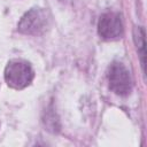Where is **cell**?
<instances>
[{
    "label": "cell",
    "mask_w": 147,
    "mask_h": 147,
    "mask_svg": "<svg viewBox=\"0 0 147 147\" xmlns=\"http://www.w3.org/2000/svg\"><path fill=\"white\" fill-rule=\"evenodd\" d=\"M33 79V70L31 65L23 60H11L5 69V80L11 88L22 90L26 87Z\"/></svg>",
    "instance_id": "1"
},
{
    "label": "cell",
    "mask_w": 147,
    "mask_h": 147,
    "mask_svg": "<svg viewBox=\"0 0 147 147\" xmlns=\"http://www.w3.org/2000/svg\"><path fill=\"white\" fill-rule=\"evenodd\" d=\"M48 24L47 13L40 8L30 9L21 18L18 23V30L25 34H40Z\"/></svg>",
    "instance_id": "2"
},
{
    "label": "cell",
    "mask_w": 147,
    "mask_h": 147,
    "mask_svg": "<svg viewBox=\"0 0 147 147\" xmlns=\"http://www.w3.org/2000/svg\"><path fill=\"white\" fill-rule=\"evenodd\" d=\"M108 80L110 88L118 95H126L132 88L130 72L121 62H114L109 67Z\"/></svg>",
    "instance_id": "3"
},
{
    "label": "cell",
    "mask_w": 147,
    "mask_h": 147,
    "mask_svg": "<svg viewBox=\"0 0 147 147\" xmlns=\"http://www.w3.org/2000/svg\"><path fill=\"white\" fill-rule=\"evenodd\" d=\"M99 34L107 40L117 39L123 33V25L118 14L116 13H106L103 14L98 23Z\"/></svg>",
    "instance_id": "4"
},
{
    "label": "cell",
    "mask_w": 147,
    "mask_h": 147,
    "mask_svg": "<svg viewBox=\"0 0 147 147\" xmlns=\"http://www.w3.org/2000/svg\"><path fill=\"white\" fill-rule=\"evenodd\" d=\"M134 38H136L138 48L141 49V53H140V55H141V64H142V68L145 70V32H144L142 28H140V26L136 28Z\"/></svg>",
    "instance_id": "5"
}]
</instances>
